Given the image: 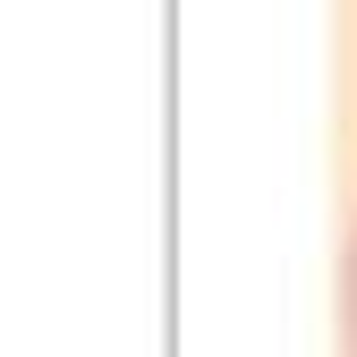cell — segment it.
Wrapping results in <instances>:
<instances>
[{
  "label": "cell",
  "instance_id": "1",
  "mask_svg": "<svg viewBox=\"0 0 357 357\" xmlns=\"http://www.w3.org/2000/svg\"><path fill=\"white\" fill-rule=\"evenodd\" d=\"M349 357H357V247H349Z\"/></svg>",
  "mask_w": 357,
  "mask_h": 357
}]
</instances>
